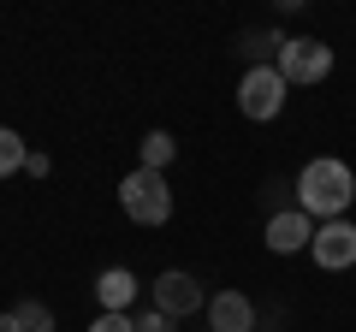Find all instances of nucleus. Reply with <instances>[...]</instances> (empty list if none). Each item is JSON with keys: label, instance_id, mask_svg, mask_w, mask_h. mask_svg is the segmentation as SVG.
Returning <instances> with one entry per match:
<instances>
[{"label": "nucleus", "instance_id": "nucleus-1", "mask_svg": "<svg viewBox=\"0 0 356 332\" xmlns=\"http://www.w3.org/2000/svg\"><path fill=\"white\" fill-rule=\"evenodd\" d=\"M350 196H356V179H350V166H344L339 154H315V160L297 172V208H303L309 219H344Z\"/></svg>", "mask_w": 356, "mask_h": 332}, {"label": "nucleus", "instance_id": "nucleus-2", "mask_svg": "<svg viewBox=\"0 0 356 332\" xmlns=\"http://www.w3.org/2000/svg\"><path fill=\"white\" fill-rule=\"evenodd\" d=\"M119 208H125L131 226H166L172 219V184H166V172H149V166L125 172L119 179Z\"/></svg>", "mask_w": 356, "mask_h": 332}, {"label": "nucleus", "instance_id": "nucleus-3", "mask_svg": "<svg viewBox=\"0 0 356 332\" xmlns=\"http://www.w3.org/2000/svg\"><path fill=\"white\" fill-rule=\"evenodd\" d=\"M285 90H291V83L280 77V65H250L243 83H238V113L255 119V125H267V119H280Z\"/></svg>", "mask_w": 356, "mask_h": 332}, {"label": "nucleus", "instance_id": "nucleus-4", "mask_svg": "<svg viewBox=\"0 0 356 332\" xmlns=\"http://www.w3.org/2000/svg\"><path fill=\"white\" fill-rule=\"evenodd\" d=\"M280 77L285 83H321V77L332 72V48L321 36H285V48H280Z\"/></svg>", "mask_w": 356, "mask_h": 332}, {"label": "nucleus", "instance_id": "nucleus-5", "mask_svg": "<svg viewBox=\"0 0 356 332\" xmlns=\"http://www.w3.org/2000/svg\"><path fill=\"white\" fill-rule=\"evenodd\" d=\"M154 308H161L166 320L202 315V308H208V291H202V279H196V273H184V267H166L161 279H154Z\"/></svg>", "mask_w": 356, "mask_h": 332}, {"label": "nucleus", "instance_id": "nucleus-6", "mask_svg": "<svg viewBox=\"0 0 356 332\" xmlns=\"http://www.w3.org/2000/svg\"><path fill=\"white\" fill-rule=\"evenodd\" d=\"M309 256H315V267H327V273L356 267V226H350V219H321Z\"/></svg>", "mask_w": 356, "mask_h": 332}, {"label": "nucleus", "instance_id": "nucleus-7", "mask_svg": "<svg viewBox=\"0 0 356 332\" xmlns=\"http://www.w3.org/2000/svg\"><path fill=\"white\" fill-rule=\"evenodd\" d=\"M309 243H315V219H309L303 208H280V214L267 219V249H273V256H297Z\"/></svg>", "mask_w": 356, "mask_h": 332}, {"label": "nucleus", "instance_id": "nucleus-8", "mask_svg": "<svg viewBox=\"0 0 356 332\" xmlns=\"http://www.w3.org/2000/svg\"><path fill=\"white\" fill-rule=\"evenodd\" d=\"M208 332H255V303L243 291H214L208 297Z\"/></svg>", "mask_w": 356, "mask_h": 332}, {"label": "nucleus", "instance_id": "nucleus-9", "mask_svg": "<svg viewBox=\"0 0 356 332\" xmlns=\"http://www.w3.org/2000/svg\"><path fill=\"white\" fill-rule=\"evenodd\" d=\"M131 297H137V273L125 267H107L102 279H95V303H102V315H125Z\"/></svg>", "mask_w": 356, "mask_h": 332}, {"label": "nucleus", "instance_id": "nucleus-10", "mask_svg": "<svg viewBox=\"0 0 356 332\" xmlns=\"http://www.w3.org/2000/svg\"><path fill=\"white\" fill-rule=\"evenodd\" d=\"M24 166H30V149H24V137L0 125V179H13V172H24Z\"/></svg>", "mask_w": 356, "mask_h": 332}, {"label": "nucleus", "instance_id": "nucleus-11", "mask_svg": "<svg viewBox=\"0 0 356 332\" xmlns=\"http://www.w3.org/2000/svg\"><path fill=\"white\" fill-rule=\"evenodd\" d=\"M172 149L178 142L166 137V131H149V137H143V166H149V172H166V166H172Z\"/></svg>", "mask_w": 356, "mask_h": 332}, {"label": "nucleus", "instance_id": "nucleus-12", "mask_svg": "<svg viewBox=\"0 0 356 332\" xmlns=\"http://www.w3.org/2000/svg\"><path fill=\"white\" fill-rule=\"evenodd\" d=\"M13 315H18V332H54V315H48V303H18Z\"/></svg>", "mask_w": 356, "mask_h": 332}, {"label": "nucleus", "instance_id": "nucleus-13", "mask_svg": "<svg viewBox=\"0 0 356 332\" xmlns=\"http://www.w3.org/2000/svg\"><path fill=\"white\" fill-rule=\"evenodd\" d=\"M89 332H137V320H131V315H95Z\"/></svg>", "mask_w": 356, "mask_h": 332}, {"label": "nucleus", "instance_id": "nucleus-14", "mask_svg": "<svg viewBox=\"0 0 356 332\" xmlns=\"http://www.w3.org/2000/svg\"><path fill=\"white\" fill-rule=\"evenodd\" d=\"M137 332H172V320H166L161 308H149V315H137Z\"/></svg>", "mask_w": 356, "mask_h": 332}, {"label": "nucleus", "instance_id": "nucleus-15", "mask_svg": "<svg viewBox=\"0 0 356 332\" xmlns=\"http://www.w3.org/2000/svg\"><path fill=\"white\" fill-rule=\"evenodd\" d=\"M0 332H18V315H0Z\"/></svg>", "mask_w": 356, "mask_h": 332}]
</instances>
